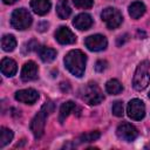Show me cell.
<instances>
[{
    "label": "cell",
    "instance_id": "1",
    "mask_svg": "<svg viewBox=\"0 0 150 150\" xmlns=\"http://www.w3.org/2000/svg\"><path fill=\"white\" fill-rule=\"evenodd\" d=\"M87 63V55L80 49H73L64 56L66 68L76 77H81L84 74Z\"/></svg>",
    "mask_w": 150,
    "mask_h": 150
},
{
    "label": "cell",
    "instance_id": "2",
    "mask_svg": "<svg viewBox=\"0 0 150 150\" xmlns=\"http://www.w3.org/2000/svg\"><path fill=\"white\" fill-rule=\"evenodd\" d=\"M53 110H54V103L52 101H48L41 107L40 111L33 117V120H32V122L29 124V129L33 132L35 138H40L43 135L47 116L49 114H52Z\"/></svg>",
    "mask_w": 150,
    "mask_h": 150
},
{
    "label": "cell",
    "instance_id": "3",
    "mask_svg": "<svg viewBox=\"0 0 150 150\" xmlns=\"http://www.w3.org/2000/svg\"><path fill=\"white\" fill-rule=\"evenodd\" d=\"M150 83V62L148 60H144L138 63L134 79H132V87L137 90H144Z\"/></svg>",
    "mask_w": 150,
    "mask_h": 150
},
{
    "label": "cell",
    "instance_id": "4",
    "mask_svg": "<svg viewBox=\"0 0 150 150\" xmlns=\"http://www.w3.org/2000/svg\"><path fill=\"white\" fill-rule=\"evenodd\" d=\"M81 94V98L88 103L89 105H96V104H100L103 100H104V96H103V93L101 90V88L95 83V82H89L87 83L80 91Z\"/></svg>",
    "mask_w": 150,
    "mask_h": 150
},
{
    "label": "cell",
    "instance_id": "5",
    "mask_svg": "<svg viewBox=\"0 0 150 150\" xmlns=\"http://www.w3.org/2000/svg\"><path fill=\"white\" fill-rule=\"evenodd\" d=\"M11 25L18 30L27 29L32 25V15L26 8H16L12 13Z\"/></svg>",
    "mask_w": 150,
    "mask_h": 150
},
{
    "label": "cell",
    "instance_id": "6",
    "mask_svg": "<svg viewBox=\"0 0 150 150\" xmlns=\"http://www.w3.org/2000/svg\"><path fill=\"white\" fill-rule=\"evenodd\" d=\"M101 19L105 23L107 28H109V29L117 28L122 23V21H123L122 13L118 9L114 8V7H107V8H104L101 12Z\"/></svg>",
    "mask_w": 150,
    "mask_h": 150
},
{
    "label": "cell",
    "instance_id": "7",
    "mask_svg": "<svg viewBox=\"0 0 150 150\" xmlns=\"http://www.w3.org/2000/svg\"><path fill=\"white\" fill-rule=\"evenodd\" d=\"M128 116L134 121H141L145 116V105L144 102L139 98H132L127 105Z\"/></svg>",
    "mask_w": 150,
    "mask_h": 150
},
{
    "label": "cell",
    "instance_id": "8",
    "mask_svg": "<svg viewBox=\"0 0 150 150\" xmlns=\"http://www.w3.org/2000/svg\"><path fill=\"white\" fill-rule=\"evenodd\" d=\"M86 47L91 52H101L104 50L108 46L107 38L101 34H94L90 36H87L84 40Z\"/></svg>",
    "mask_w": 150,
    "mask_h": 150
},
{
    "label": "cell",
    "instance_id": "9",
    "mask_svg": "<svg viewBox=\"0 0 150 150\" xmlns=\"http://www.w3.org/2000/svg\"><path fill=\"white\" fill-rule=\"evenodd\" d=\"M116 135H117L118 138H121V139H123L125 142H132L137 137L138 131H137V129L132 124L127 123V122H123V123H121L117 127Z\"/></svg>",
    "mask_w": 150,
    "mask_h": 150
},
{
    "label": "cell",
    "instance_id": "10",
    "mask_svg": "<svg viewBox=\"0 0 150 150\" xmlns=\"http://www.w3.org/2000/svg\"><path fill=\"white\" fill-rule=\"evenodd\" d=\"M55 39L61 45H71L76 41L75 34L66 26H61L55 32Z\"/></svg>",
    "mask_w": 150,
    "mask_h": 150
},
{
    "label": "cell",
    "instance_id": "11",
    "mask_svg": "<svg viewBox=\"0 0 150 150\" xmlns=\"http://www.w3.org/2000/svg\"><path fill=\"white\" fill-rule=\"evenodd\" d=\"M38 98H39V93L35 89H32V88L21 89V90H18L15 93V100L21 102V103L33 104L38 101Z\"/></svg>",
    "mask_w": 150,
    "mask_h": 150
},
{
    "label": "cell",
    "instance_id": "12",
    "mask_svg": "<svg viewBox=\"0 0 150 150\" xmlns=\"http://www.w3.org/2000/svg\"><path fill=\"white\" fill-rule=\"evenodd\" d=\"M38 71H39V68L36 66V63L33 61H28L23 64V67L21 69V80L26 81V82L35 80L38 77Z\"/></svg>",
    "mask_w": 150,
    "mask_h": 150
},
{
    "label": "cell",
    "instance_id": "13",
    "mask_svg": "<svg viewBox=\"0 0 150 150\" xmlns=\"http://www.w3.org/2000/svg\"><path fill=\"white\" fill-rule=\"evenodd\" d=\"M73 25L79 30H87L93 25V18L88 13H81L75 16V19L73 20Z\"/></svg>",
    "mask_w": 150,
    "mask_h": 150
},
{
    "label": "cell",
    "instance_id": "14",
    "mask_svg": "<svg viewBox=\"0 0 150 150\" xmlns=\"http://www.w3.org/2000/svg\"><path fill=\"white\" fill-rule=\"evenodd\" d=\"M0 68H1V73L7 76V77H12L15 75L16 70H18V66H16V62L13 60V59H9V57H4L1 60V63H0Z\"/></svg>",
    "mask_w": 150,
    "mask_h": 150
},
{
    "label": "cell",
    "instance_id": "15",
    "mask_svg": "<svg viewBox=\"0 0 150 150\" xmlns=\"http://www.w3.org/2000/svg\"><path fill=\"white\" fill-rule=\"evenodd\" d=\"M30 7L38 15H45L49 12L52 4L49 0H30Z\"/></svg>",
    "mask_w": 150,
    "mask_h": 150
},
{
    "label": "cell",
    "instance_id": "16",
    "mask_svg": "<svg viewBox=\"0 0 150 150\" xmlns=\"http://www.w3.org/2000/svg\"><path fill=\"white\" fill-rule=\"evenodd\" d=\"M145 9H146L145 8V5L142 1H134V2H131L129 5V8H128L129 15L132 19H135V20L139 19L145 13Z\"/></svg>",
    "mask_w": 150,
    "mask_h": 150
},
{
    "label": "cell",
    "instance_id": "17",
    "mask_svg": "<svg viewBox=\"0 0 150 150\" xmlns=\"http://www.w3.org/2000/svg\"><path fill=\"white\" fill-rule=\"evenodd\" d=\"M56 14L60 19H67L71 14V8L68 0H59L56 4Z\"/></svg>",
    "mask_w": 150,
    "mask_h": 150
},
{
    "label": "cell",
    "instance_id": "18",
    "mask_svg": "<svg viewBox=\"0 0 150 150\" xmlns=\"http://www.w3.org/2000/svg\"><path fill=\"white\" fill-rule=\"evenodd\" d=\"M39 56L43 62L49 63L55 60L56 50L53 48H49V47H41V48H39Z\"/></svg>",
    "mask_w": 150,
    "mask_h": 150
},
{
    "label": "cell",
    "instance_id": "19",
    "mask_svg": "<svg viewBox=\"0 0 150 150\" xmlns=\"http://www.w3.org/2000/svg\"><path fill=\"white\" fill-rule=\"evenodd\" d=\"M75 108H76V105H75V103H74L73 101H67V102H64V103L61 105V108H60V114H59V121H60V123H63V122L66 121V118L69 116V114H70Z\"/></svg>",
    "mask_w": 150,
    "mask_h": 150
},
{
    "label": "cell",
    "instance_id": "20",
    "mask_svg": "<svg viewBox=\"0 0 150 150\" xmlns=\"http://www.w3.org/2000/svg\"><path fill=\"white\" fill-rule=\"evenodd\" d=\"M16 47V40L12 34H6L1 38V48L5 52H12Z\"/></svg>",
    "mask_w": 150,
    "mask_h": 150
},
{
    "label": "cell",
    "instance_id": "21",
    "mask_svg": "<svg viewBox=\"0 0 150 150\" xmlns=\"http://www.w3.org/2000/svg\"><path fill=\"white\" fill-rule=\"evenodd\" d=\"M105 90L108 94L110 95H117L120 93H122L123 90V86L121 84V82L116 79H111L105 83Z\"/></svg>",
    "mask_w": 150,
    "mask_h": 150
},
{
    "label": "cell",
    "instance_id": "22",
    "mask_svg": "<svg viewBox=\"0 0 150 150\" xmlns=\"http://www.w3.org/2000/svg\"><path fill=\"white\" fill-rule=\"evenodd\" d=\"M13 139V131L8 128L2 127L0 129V148H4Z\"/></svg>",
    "mask_w": 150,
    "mask_h": 150
},
{
    "label": "cell",
    "instance_id": "23",
    "mask_svg": "<svg viewBox=\"0 0 150 150\" xmlns=\"http://www.w3.org/2000/svg\"><path fill=\"white\" fill-rule=\"evenodd\" d=\"M98 137H100L98 131H89V132L83 134L80 137V142H93V141H96Z\"/></svg>",
    "mask_w": 150,
    "mask_h": 150
},
{
    "label": "cell",
    "instance_id": "24",
    "mask_svg": "<svg viewBox=\"0 0 150 150\" xmlns=\"http://www.w3.org/2000/svg\"><path fill=\"white\" fill-rule=\"evenodd\" d=\"M111 111L115 116L117 117H122L123 114H124V108H123V102L122 101H116L114 102L112 104V108H111Z\"/></svg>",
    "mask_w": 150,
    "mask_h": 150
},
{
    "label": "cell",
    "instance_id": "25",
    "mask_svg": "<svg viewBox=\"0 0 150 150\" xmlns=\"http://www.w3.org/2000/svg\"><path fill=\"white\" fill-rule=\"evenodd\" d=\"M73 4L77 8H83L88 9L94 5V0H73Z\"/></svg>",
    "mask_w": 150,
    "mask_h": 150
},
{
    "label": "cell",
    "instance_id": "26",
    "mask_svg": "<svg viewBox=\"0 0 150 150\" xmlns=\"http://www.w3.org/2000/svg\"><path fill=\"white\" fill-rule=\"evenodd\" d=\"M35 49H39V42L36 40H30L28 41L25 47H23V53H29L32 50H35Z\"/></svg>",
    "mask_w": 150,
    "mask_h": 150
},
{
    "label": "cell",
    "instance_id": "27",
    "mask_svg": "<svg viewBox=\"0 0 150 150\" xmlns=\"http://www.w3.org/2000/svg\"><path fill=\"white\" fill-rule=\"evenodd\" d=\"M107 66H108V62L107 61H104V60H98L97 62H96V66H95V69H96V71H103V70H105L107 69Z\"/></svg>",
    "mask_w": 150,
    "mask_h": 150
},
{
    "label": "cell",
    "instance_id": "28",
    "mask_svg": "<svg viewBox=\"0 0 150 150\" xmlns=\"http://www.w3.org/2000/svg\"><path fill=\"white\" fill-rule=\"evenodd\" d=\"M4 1V4H6V5H13L14 2H16L18 0H2Z\"/></svg>",
    "mask_w": 150,
    "mask_h": 150
},
{
    "label": "cell",
    "instance_id": "29",
    "mask_svg": "<svg viewBox=\"0 0 150 150\" xmlns=\"http://www.w3.org/2000/svg\"><path fill=\"white\" fill-rule=\"evenodd\" d=\"M145 149H150V144H148V145L145 146Z\"/></svg>",
    "mask_w": 150,
    "mask_h": 150
},
{
    "label": "cell",
    "instance_id": "30",
    "mask_svg": "<svg viewBox=\"0 0 150 150\" xmlns=\"http://www.w3.org/2000/svg\"><path fill=\"white\" fill-rule=\"evenodd\" d=\"M148 97H149V98H150V91H149V94H148Z\"/></svg>",
    "mask_w": 150,
    "mask_h": 150
}]
</instances>
